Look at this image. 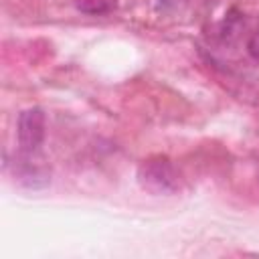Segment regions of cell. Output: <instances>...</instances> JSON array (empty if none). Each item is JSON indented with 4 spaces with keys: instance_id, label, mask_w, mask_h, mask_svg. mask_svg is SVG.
<instances>
[{
    "instance_id": "6da1fadb",
    "label": "cell",
    "mask_w": 259,
    "mask_h": 259,
    "mask_svg": "<svg viewBox=\"0 0 259 259\" xmlns=\"http://www.w3.org/2000/svg\"><path fill=\"white\" fill-rule=\"evenodd\" d=\"M142 188L152 194H172L178 190V172L168 158H148L138 168Z\"/></svg>"
},
{
    "instance_id": "7a4b0ae2",
    "label": "cell",
    "mask_w": 259,
    "mask_h": 259,
    "mask_svg": "<svg viewBox=\"0 0 259 259\" xmlns=\"http://www.w3.org/2000/svg\"><path fill=\"white\" fill-rule=\"evenodd\" d=\"M16 138L20 152L32 154L45 140V113L40 107L22 109L16 121Z\"/></svg>"
},
{
    "instance_id": "3957f363",
    "label": "cell",
    "mask_w": 259,
    "mask_h": 259,
    "mask_svg": "<svg viewBox=\"0 0 259 259\" xmlns=\"http://www.w3.org/2000/svg\"><path fill=\"white\" fill-rule=\"evenodd\" d=\"M115 6L113 0H77V8L85 14H107Z\"/></svg>"
},
{
    "instance_id": "277c9868",
    "label": "cell",
    "mask_w": 259,
    "mask_h": 259,
    "mask_svg": "<svg viewBox=\"0 0 259 259\" xmlns=\"http://www.w3.org/2000/svg\"><path fill=\"white\" fill-rule=\"evenodd\" d=\"M247 51H249V55H251L253 59L259 61V30L249 38V42H247Z\"/></svg>"
}]
</instances>
